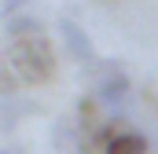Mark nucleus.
Here are the masks:
<instances>
[{"mask_svg":"<svg viewBox=\"0 0 158 154\" xmlns=\"http://www.w3.org/2000/svg\"><path fill=\"white\" fill-rule=\"evenodd\" d=\"M4 30H7V37H40L44 33V26H40L33 15H11V18H4Z\"/></svg>","mask_w":158,"mask_h":154,"instance_id":"nucleus-5","label":"nucleus"},{"mask_svg":"<svg viewBox=\"0 0 158 154\" xmlns=\"http://www.w3.org/2000/svg\"><path fill=\"white\" fill-rule=\"evenodd\" d=\"M103 154H147V136L129 128V132H114L107 143H103Z\"/></svg>","mask_w":158,"mask_h":154,"instance_id":"nucleus-4","label":"nucleus"},{"mask_svg":"<svg viewBox=\"0 0 158 154\" xmlns=\"http://www.w3.org/2000/svg\"><path fill=\"white\" fill-rule=\"evenodd\" d=\"M0 154H15V151H7V147H0Z\"/></svg>","mask_w":158,"mask_h":154,"instance_id":"nucleus-7","label":"nucleus"},{"mask_svg":"<svg viewBox=\"0 0 158 154\" xmlns=\"http://www.w3.org/2000/svg\"><path fill=\"white\" fill-rule=\"evenodd\" d=\"M59 33H63V44H66L70 59H74V63H85V66H92L96 48H92V37L81 30L77 22H74V18H59Z\"/></svg>","mask_w":158,"mask_h":154,"instance_id":"nucleus-2","label":"nucleus"},{"mask_svg":"<svg viewBox=\"0 0 158 154\" xmlns=\"http://www.w3.org/2000/svg\"><path fill=\"white\" fill-rule=\"evenodd\" d=\"M26 0H4V7H0V15L4 18H11V15H19V7H22Z\"/></svg>","mask_w":158,"mask_h":154,"instance_id":"nucleus-6","label":"nucleus"},{"mask_svg":"<svg viewBox=\"0 0 158 154\" xmlns=\"http://www.w3.org/2000/svg\"><path fill=\"white\" fill-rule=\"evenodd\" d=\"M129 95H132V81L121 74H110V77H103L99 84H96V99L103 103V107H110V110H121L125 103H129Z\"/></svg>","mask_w":158,"mask_h":154,"instance_id":"nucleus-3","label":"nucleus"},{"mask_svg":"<svg viewBox=\"0 0 158 154\" xmlns=\"http://www.w3.org/2000/svg\"><path fill=\"white\" fill-rule=\"evenodd\" d=\"M7 63V70L26 81V84H40V81H52L55 77V55H52V44L48 37H19L11 40V48L0 55Z\"/></svg>","mask_w":158,"mask_h":154,"instance_id":"nucleus-1","label":"nucleus"}]
</instances>
